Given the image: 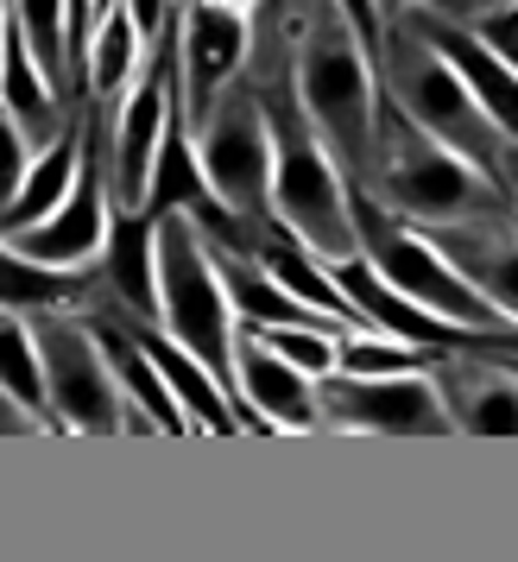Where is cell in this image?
<instances>
[{
    "mask_svg": "<svg viewBox=\"0 0 518 562\" xmlns=\"http://www.w3.org/2000/svg\"><path fill=\"white\" fill-rule=\"evenodd\" d=\"M291 95L341 165V178L361 190L380 139V77H373V52L336 0H316L291 32Z\"/></svg>",
    "mask_w": 518,
    "mask_h": 562,
    "instance_id": "cell-1",
    "label": "cell"
},
{
    "mask_svg": "<svg viewBox=\"0 0 518 562\" xmlns=\"http://www.w3.org/2000/svg\"><path fill=\"white\" fill-rule=\"evenodd\" d=\"M247 82L259 89L266 127H272V222L285 234H297L323 266L354 259V209H348V178L329 158V146L311 133L304 108L291 95V52L279 64H254Z\"/></svg>",
    "mask_w": 518,
    "mask_h": 562,
    "instance_id": "cell-2",
    "label": "cell"
},
{
    "mask_svg": "<svg viewBox=\"0 0 518 562\" xmlns=\"http://www.w3.org/2000/svg\"><path fill=\"white\" fill-rule=\"evenodd\" d=\"M354 190V183H348ZM392 222L430 234V228H462V222H487V215H513L499 196V183L481 178L468 158L437 146L430 133H417L398 108L380 95V139H373V171L361 183Z\"/></svg>",
    "mask_w": 518,
    "mask_h": 562,
    "instance_id": "cell-3",
    "label": "cell"
},
{
    "mask_svg": "<svg viewBox=\"0 0 518 562\" xmlns=\"http://www.w3.org/2000/svg\"><path fill=\"white\" fill-rule=\"evenodd\" d=\"M373 77H380V95L386 108H398L417 133H430L437 146H449L455 158H468L481 178L499 183V158H506V139L493 133V121L481 114L474 89L462 82V70L412 26V20H386L380 26V45H373Z\"/></svg>",
    "mask_w": 518,
    "mask_h": 562,
    "instance_id": "cell-4",
    "label": "cell"
},
{
    "mask_svg": "<svg viewBox=\"0 0 518 562\" xmlns=\"http://www.w3.org/2000/svg\"><path fill=\"white\" fill-rule=\"evenodd\" d=\"M153 266H158V329L171 335L183 355L203 360L209 380L228 392L234 417H240V398H234V310L203 228L183 209L153 222Z\"/></svg>",
    "mask_w": 518,
    "mask_h": 562,
    "instance_id": "cell-5",
    "label": "cell"
},
{
    "mask_svg": "<svg viewBox=\"0 0 518 562\" xmlns=\"http://www.w3.org/2000/svg\"><path fill=\"white\" fill-rule=\"evenodd\" d=\"M348 209H354V240H361V259L392 284V291H398V297L424 304L430 316L455 323V329L506 335V341H518V323H506V316H499V310H493L487 297H481V291H474V284H468L417 228L392 222L367 190H348Z\"/></svg>",
    "mask_w": 518,
    "mask_h": 562,
    "instance_id": "cell-6",
    "label": "cell"
},
{
    "mask_svg": "<svg viewBox=\"0 0 518 562\" xmlns=\"http://www.w3.org/2000/svg\"><path fill=\"white\" fill-rule=\"evenodd\" d=\"M26 323H32V348H38V373H45L52 430H77V436L153 430L121 398V385H114L102 348H95V335L77 310H26Z\"/></svg>",
    "mask_w": 518,
    "mask_h": 562,
    "instance_id": "cell-7",
    "label": "cell"
},
{
    "mask_svg": "<svg viewBox=\"0 0 518 562\" xmlns=\"http://www.w3.org/2000/svg\"><path fill=\"white\" fill-rule=\"evenodd\" d=\"M190 146H196V171H203L209 196L234 222H272V127H266L254 82H234L190 127Z\"/></svg>",
    "mask_w": 518,
    "mask_h": 562,
    "instance_id": "cell-8",
    "label": "cell"
},
{
    "mask_svg": "<svg viewBox=\"0 0 518 562\" xmlns=\"http://www.w3.org/2000/svg\"><path fill=\"white\" fill-rule=\"evenodd\" d=\"M316 424L361 436H449V411L430 373H323L311 380Z\"/></svg>",
    "mask_w": 518,
    "mask_h": 562,
    "instance_id": "cell-9",
    "label": "cell"
},
{
    "mask_svg": "<svg viewBox=\"0 0 518 562\" xmlns=\"http://www.w3.org/2000/svg\"><path fill=\"white\" fill-rule=\"evenodd\" d=\"M254 64V13L234 0H178V95L196 127Z\"/></svg>",
    "mask_w": 518,
    "mask_h": 562,
    "instance_id": "cell-10",
    "label": "cell"
},
{
    "mask_svg": "<svg viewBox=\"0 0 518 562\" xmlns=\"http://www.w3.org/2000/svg\"><path fill=\"white\" fill-rule=\"evenodd\" d=\"M234 398H240V430H323L311 373L279 360L240 323H234Z\"/></svg>",
    "mask_w": 518,
    "mask_h": 562,
    "instance_id": "cell-11",
    "label": "cell"
},
{
    "mask_svg": "<svg viewBox=\"0 0 518 562\" xmlns=\"http://www.w3.org/2000/svg\"><path fill=\"white\" fill-rule=\"evenodd\" d=\"M430 380L462 436H518V360L437 355Z\"/></svg>",
    "mask_w": 518,
    "mask_h": 562,
    "instance_id": "cell-12",
    "label": "cell"
},
{
    "mask_svg": "<svg viewBox=\"0 0 518 562\" xmlns=\"http://www.w3.org/2000/svg\"><path fill=\"white\" fill-rule=\"evenodd\" d=\"M506 323H518V215H487L462 228H430L424 234Z\"/></svg>",
    "mask_w": 518,
    "mask_h": 562,
    "instance_id": "cell-13",
    "label": "cell"
},
{
    "mask_svg": "<svg viewBox=\"0 0 518 562\" xmlns=\"http://www.w3.org/2000/svg\"><path fill=\"white\" fill-rule=\"evenodd\" d=\"M0 114L20 127V139H26L32 153H45L57 133L82 114V108H70L52 82H45V70L32 64L26 38H20L13 26H7V38H0Z\"/></svg>",
    "mask_w": 518,
    "mask_h": 562,
    "instance_id": "cell-14",
    "label": "cell"
},
{
    "mask_svg": "<svg viewBox=\"0 0 518 562\" xmlns=\"http://www.w3.org/2000/svg\"><path fill=\"white\" fill-rule=\"evenodd\" d=\"M127 335L146 348V360L158 367V380L171 385V398H178V411L196 424V430H215V436H234L240 430V417H234L228 392L209 380V367L196 355H183L171 335L158 329V323H127Z\"/></svg>",
    "mask_w": 518,
    "mask_h": 562,
    "instance_id": "cell-15",
    "label": "cell"
},
{
    "mask_svg": "<svg viewBox=\"0 0 518 562\" xmlns=\"http://www.w3.org/2000/svg\"><path fill=\"white\" fill-rule=\"evenodd\" d=\"M77 165H82V114L57 133L45 153H32L26 178H20V190H13V203L0 209V240H7V234H20V228H32V222H45V215L70 196Z\"/></svg>",
    "mask_w": 518,
    "mask_h": 562,
    "instance_id": "cell-16",
    "label": "cell"
},
{
    "mask_svg": "<svg viewBox=\"0 0 518 562\" xmlns=\"http://www.w3.org/2000/svg\"><path fill=\"white\" fill-rule=\"evenodd\" d=\"M215 203L209 196L203 171H196V146H190V121H183V102L171 108V121H165V139H158V158H153V178H146V196H139V215H203Z\"/></svg>",
    "mask_w": 518,
    "mask_h": 562,
    "instance_id": "cell-17",
    "label": "cell"
},
{
    "mask_svg": "<svg viewBox=\"0 0 518 562\" xmlns=\"http://www.w3.org/2000/svg\"><path fill=\"white\" fill-rule=\"evenodd\" d=\"M146 45H153V38L133 26L127 0H121V7H108L102 20H95V32H89V57H82V95L114 108L121 95H127V82L139 77Z\"/></svg>",
    "mask_w": 518,
    "mask_h": 562,
    "instance_id": "cell-18",
    "label": "cell"
},
{
    "mask_svg": "<svg viewBox=\"0 0 518 562\" xmlns=\"http://www.w3.org/2000/svg\"><path fill=\"white\" fill-rule=\"evenodd\" d=\"M95 272H45L0 240V304L7 310H82Z\"/></svg>",
    "mask_w": 518,
    "mask_h": 562,
    "instance_id": "cell-19",
    "label": "cell"
},
{
    "mask_svg": "<svg viewBox=\"0 0 518 562\" xmlns=\"http://www.w3.org/2000/svg\"><path fill=\"white\" fill-rule=\"evenodd\" d=\"M0 392L20 398V405L52 430V411H45V373H38V348H32V323L26 310L0 304Z\"/></svg>",
    "mask_w": 518,
    "mask_h": 562,
    "instance_id": "cell-20",
    "label": "cell"
},
{
    "mask_svg": "<svg viewBox=\"0 0 518 562\" xmlns=\"http://www.w3.org/2000/svg\"><path fill=\"white\" fill-rule=\"evenodd\" d=\"M240 329H254V323H240ZM254 335L279 360H291L297 373H311V380L336 373V335H329V329H254Z\"/></svg>",
    "mask_w": 518,
    "mask_h": 562,
    "instance_id": "cell-21",
    "label": "cell"
},
{
    "mask_svg": "<svg viewBox=\"0 0 518 562\" xmlns=\"http://www.w3.org/2000/svg\"><path fill=\"white\" fill-rule=\"evenodd\" d=\"M468 32H474V38H481V45H487V52L518 77V0H499V7H487V13H474Z\"/></svg>",
    "mask_w": 518,
    "mask_h": 562,
    "instance_id": "cell-22",
    "label": "cell"
},
{
    "mask_svg": "<svg viewBox=\"0 0 518 562\" xmlns=\"http://www.w3.org/2000/svg\"><path fill=\"white\" fill-rule=\"evenodd\" d=\"M316 0H259L254 13V52H285L291 32H297V20L311 13Z\"/></svg>",
    "mask_w": 518,
    "mask_h": 562,
    "instance_id": "cell-23",
    "label": "cell"
},
{
    "mask_svg": "<svg viewBox=\"0 0 518 562\" xmlns=\"http://www.w3.org/2000/svg\"><path fill=\"white\" fill-rule=\"evenodd\" d=\"M499 0H373V13H380V26L386 20H405V13H437V20H474V13H487Z\"/></svg>",
    "mask_w": 518,
    "mask_h": 562,
    "instance_id": "cell-24",
    "label": "cell"
},
{
    "mask_svg": "<svg viewBox=\"0 0 518 562\" xmlns=\"http://www.w3.org/2000/svg\"><path fill=\"white\" fill-rule=\"evenodd\" d=\"M26 165H32V146L20 139V127L0 114V209L13 203V190H20V178H26Z\"/></svg>",
    "mask_w": 518,
    "mask_h": 562,
    "instance_id": "cell-25",
    "label": "cell"
},
{
    "mask_svg": "<svg viewBox=\"0 0 518 562\" xmlns=\"http://www.w3.org/2000/svg\"><path fill=\"white\" fill-rule=\"evenodd\" d=\"M171 7H178V0H127L133 26L146 32V38H158V32H165V20H171Z\"/></svg>",
    "mask_w": 518,
    "mask_h": 562,
    "instance_id": "cell-26",
    "label": "cell"
},
{
    "mask_svg": "<svg viewBox=\"0 0 518 562\" xmlns=\"http://www.w3.org/2000/svg\"><path fill=\"white\" fill-rule=\"evenodd\" d=\"M32 430H45V424H38L20 398H7V392H0V436H32Z\"/></svg>",
    "mask_w": 518,
    "mask_h": 562,
    "instance_id": "cell-27",
    "label": "cell"
},
{
    "mask_svg": "<svg viewBox=\"0 0 518 562\" xmlns=\"http://www.w3.org/2000/svg\"><path fill=\"white\" fill-rule=\"evenodd\" d=\"M499 196H506L513 215H518V146H506V158H499Z\"/></svg>",
    "mask_w": 518,
    "mask_h": 562,
    "instance_id": "cell-28",
    "label": "cell"
},
{
    "mask_svg": "<svg viewBox=\"0 0 518 562\" xmlns=\"http://www.w3.org/2000/svg\"><path fill=\"white\" fill-rule=\"evenodd\" d=\"M0 38H7V0H0Z\"/></svg>",
    "mask_w": 518,
    "mask_h": 562,
    "instance_id": "cell-29",
    "label": "cell"
}]
</instances>
